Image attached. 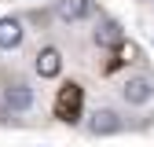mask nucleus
Listing matches in <instances>:
<instances>
[{
    "instance_id": "nucleus-1",
    "label": "nucleus",
    "mask_w": 154,
    "mask_h": 147,
    "mask_svg": "<svg viewBox=\"0 0 154 147\" xmlns=\"http://www.w3.org/2000/svg\"><path fill=\"white\" fill-rule=\"evenodd\" d=\"M125 129H128V121H125L114 107H95L92 114L85 118V133L95 136V140H103V136H121Z\"/></svg>"
},
{
    "instance_id": "nucleus-2",
    "label": "nucleus",
    "mask_w": 154,
    "mask_h": 147,
    "mask_svg": "<svg viewBox=\"0 0 154 147\" xmlns=\"http://www.w3.org/2000/svg\"><path fill=\"white\" fill-rule=\"evenodd\" d=\"M81 110H85V88L77 81H66L55 96V118L66 121V125H77L81 121Z\"/></svg>"
},
{
    "instance_id": "nucleus-3",
    "label": "nucleus",
    "mask_w": 154,
    "mask_h": 147,
    "mask_svg": "<svg viewBox=\"0 0 154 147\" xmlns=\"http://www.w3.org/2000/svg\"><path fill=\"white\" fill-rule=\"evenodd\" d=\"M0 103H4L11 114H29L37 107V88L29 81H8L4 92H0Z\"/></svg>"
},
{
    "instance_id": "nucleus-4",
    "label": "nucleus",
    "mask_w": 154,
    "mask_h": 147,
    "mask_svg": "<svg viewBox=\"0 0 154 147\" xmlns=\"http://www.w3.org/2000/svg\"><path fill=\"white\" fill-rule=\"evenodd\" d=\"M118 96L128 103V107H147L154 103V77L150 74H128V77L121 81Z\"/></svg>"
},
{
    "instance_id": "nucleus-5",
    "label": "nucleus",
    "mask_w": 154,
    "mask_h": 147,
    "mask_svg": "<svg viewBox=\"0 0 154 147\" xmlns=\"http://www.w3.org/2000/svg\"><path fill=\"white\" fill-rule=\"evenodd\" d=\"M51 15L59 18V22H66V26L85 22V18L95 15V0H55V4H51Z\"/></svg>"
},
{
    "instance_id": "nucleus-6",
    "label": "nucleus",
    "mask_w": 154,
    "mask_h": 147,
    "mask_svg": "<svg viewBox=\"0 0 154 147\" xmlns=\"http://www.w3.org/2000/svg\"><path fill=\"white\" fill-rule=\"evenodd\" d=\"M92 44H95V48H106V52H118V48L125 44L121 22H118V18H99L95 30H92Z\"/></svg>"
},
{
    "instance_id": "nucleus-7",
    "label": "nucleus",
    "mask_w": 154,
    "mask_h": 147,
    "mask_svg": "<svg viewBox=\"0 0 154 147\" xmlns=\"http://www.w3.org/2000/svg\"><path fill=\"white\" fill-rule=\"evenodd\" d=\"M33 70H37V77H44V81H55L63 74V52L55 48V44H44L41 52L33 55Z\"/></svg>"
},
{
    "instance_id": "nucleus-8",
    "label": "nucleus",
    "mask_w": 154,
    "mask_h": 147,
    "mask_svg": "<svg viewBox=\"0 0 154 147\" xmlns=\"http://www.w3.org/2000/svg\"><path fill=\"white\" fill-rule=\"evenodd\" d=\"M26 41V22L18 15H4L0 18V52H15Z\"/></svg>"
}]
</instances>
